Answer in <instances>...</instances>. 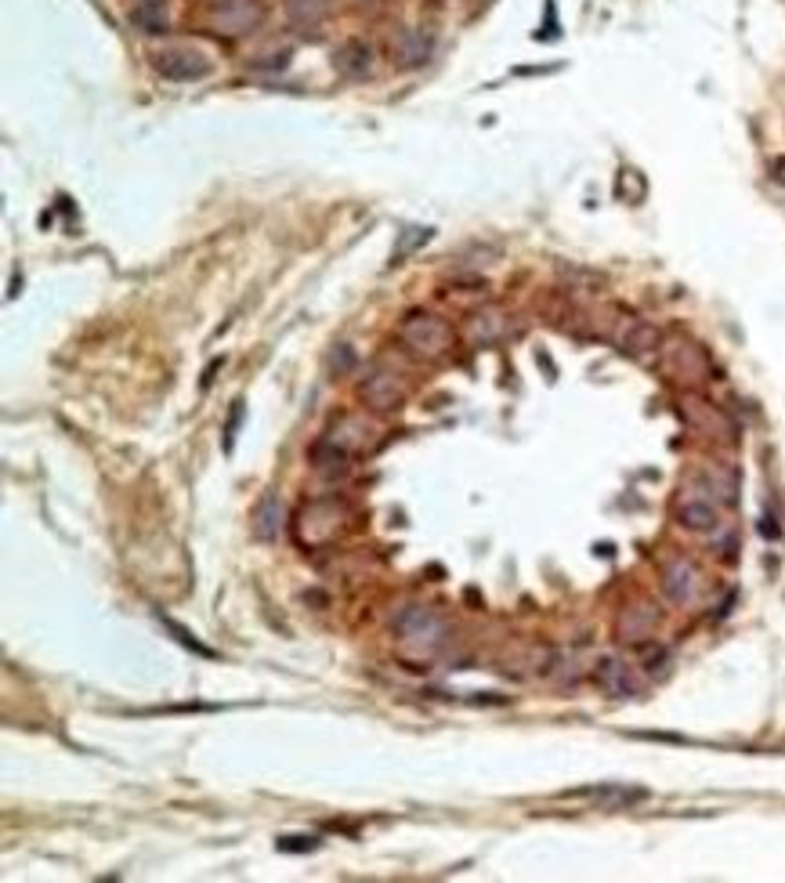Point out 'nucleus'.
I'll list each match as a JSON object with an SVG mask.
<instances>
[{"label": "nucleus", "mask_w": 785, "mask_h": 883, "mask_svg": "<svg viewBox=\"0 0 785 883\" xmlns=\"http://www.w3.org/2000/svg\"><path fill=\"white\" fill-rule=\"evenodd\" d=\"M395 634L402 652H413L417 659H431L445 645V623L431 608H406L395 616Z\"/></svg>", "instance_id": "f257e3e1"}, {"label": "nucleus", "mask_w": 785, "mask_h": 883, "mask_svg": "<svg viewBox=\"0 0 785 883\" xmlns=\"http://www.w3.org/2000/svg\"><path fill=\"white\" fill-rule=\"evenodd\" d=\"M265 22V4L261 0H210L207 26L225 40H239L254 33Z\"/></svg>", "instance_id": "f03ea898"}, {"label": "nucleus", "mask_w": 785, "mask_h": 883, "mask_svg": "<svg viewBox=\"0 0 785 883\" xmlns=\"http://www.w3.org/2000/svg\"><path fill=\"white\" fill-rule=\"evenodd\" d=\"M398 341L406 344L413 355H424V359H442L453 344V333L449 326L431 312H413L406 323L398 326Z\"/></svg>", "instance_id": "7ed1b4c3"}, {"label": "nucleus", "mask_w": 785, "mask_h": 883, "mask_svg": "<svg viewBox=\"0 0 785 883\" xmlns=\"http://www.w3.org/2000/svg\"><path fill=\"white\" fill-rule=\"evenodd\" d=\"M156 73L163 80H174V84H196V80H207L214 73L207 55H199V51L189 48H171V51H160L156 55Z\"/></svg>", "instance_id": "20e7f679"}, {"label": "nucleus", "mask_w": 785, "mask_h": 883, "mask_svg": "<svg viewBox=\"0 0 785 883\" xmlns=\"http://www.w3.org/2000/svg\"><path fill=\"white\" fill-rule=\"evenodd\" d=\"M663 594L673 605H691L702 594V572L688 558H673L663 569Z\"/></svg>", "instance_id": "39448f33"}, {"label": "nucleus", "mask_w": 785, "mask_h": 883, "mask_svg": "<svg viewBox=\"0 0 785 883\" xmlns=\"http://www.w3.org/2000/svg\"><path fill=\"white\" fill-rule=\"evenodd\" d=\"M594 681H597V688H601L605 695H612V699H634V695H641V681L634 677V670L615 656L597 659Z\"/></svg>", "instance_id": "423d86ee"}, {"label": "nucleus", "mask_w": 785, "mask_h": 883, "mask_svg": "<svg viewBox=\"0 0 785 883\" xmlns=\"http://www.w3.org/2000/svg\"><path fill=\"white\" fill-rule=\"evenodd\" d=\"M666 370L673 373L677 380H706V373H710V359H706V352H702L699 344H691V341H670L666 344Z\"/></svg>", "instance_id": "0eeeda50"}, {"label": "nucleus", "mask_w": 785, "mask_h": 883, "mask_svg": "<svg viewBox=\"0 0 785 883\" xmlns=\"http://www.w3.org/2000/svg\"><path fill=\"white\" fill-rule=\"evenodd\" d=\"M362 399H366L373 409H395L398 402L406 399V384H402V377H395V373L380 370V373H373V377H366V384H362Z\"/></svg>", "instance_id": "6e6552de"}, {"label": "nucleus", "mask_w": 785, "mask_h": 883, "mask_svg": "<svg viewBox=\"0 0 785 883\" xmlns=\"http://www.w3.org/2000/svg\"><path fill=\"white\" fill-rule=\"evenodd\" d=\"M333 69L348 80H366L373 73V51L362 40H344L341 48L333 51Z\"/></svg>", "instance_id": "1a4fd4ad"}, {"label": "nucleus", "mask_w": 785, "mask_h": 883, "mask_svg": "<svg viewBox=\"0 0 785 883\" xmlns=\"http://www.w3.org/2000/svg\"><path fill=\"white\" fill-rule=\"evenodd\" d=\"M341 522H344V504H337V511H333L330 518H319V507H315V500H312V504H304L297 529H301V540L304 543H312L315 540V529L322 525V543H330L333 536H337V529H341Z\"/></svg>", "instance_id": "9d476101"}, {"label": "nucleus", "mask_w": 785, "mask_h": 883, "mask_svg": "<svg viewBox=\"0 0 785 883\" xmlns=\"http://www.w3.org/2000/svg\"><path fill=\"white\" fill-rule=\"evenodd\" d=\"M131 22L142 29V33H149V37L167 33V29H171V19H167V0H134Z\"/></svg>", "instance_id": "9b49d317"}, {"label": "nucleus", "mask_w": 785, "mask_h": 883, "mask_svg": "<svg viewBox=\"0 0 785 883\" xmlns=\"http://www.w3.org/2000/svg\"><path fill=\"white\" fill-rule=\"evenodd\" d=\"M677 522L691 532H710L717 525V507L710 500H702V496H688L677 504Z\"/></svg>", "instance_id": "f8f14e48"}, {"label": "nucleus", "mask_w": 785, "mask_h": 883, "mask_svg": "<svg viewBox=\"0 0 785 883\" xmlns=\"http://www.w3.org/2000/svg\"><path fill=\"white\" fill-rule=\"evenodd\" d=\"M655 623H659V612L648 605H637V608H626L623 619H619V641H634L641 645L644 637L652 634Z\"/></svg>", "instance_id": "ddd939ff"}, {"label": "nucleus", "mask_w": 785, "mask_h": 883, "mask_svg": "<svg viewBox=\"0 0 785 883\" xmlns=\"http://www.w3.org/2000/svg\"><path fill=\"white\" fill-rule=\"evenodd\" d=\"M279 532H283V504H279L275 493H265L261 504L254 507V536L257 540H275Z\"/></svg>", "instance_id": "4468645a"}, {"label": "nucleus", "mask_w": 785, "mask_h": 883, "mask_svg": "<svg viewBox=\"0 0 785 883\" xmlns=\"http://www.w3.org/2000/svg\"><path fill=\"white\" fill-rule=\"evenodd\" d=\"M395 48H398V58H402L406 66H420V62H427L431 48H435V37L424 33V29H406V33H398Z\"/></svg>", "instance_id": "2eb2a0df"}, {"label": "nucleus", "mask_w": 785, "mask_h": 883, "mask_svg": "<svg viewBox=\"0 0 785 883\" xmlns=\"http://www.w3.org/2000/svg\"><path fill=\"white\" fill-rule=\"evenodd\" d=\"M688 417H691V424H695V428H702V431H710V435H724V438H731V420L724 417V413H717V409L710 406V402H699V399H688Z\"/></svg>", "instance_id": "dca6fc26"}, {"label": "nucleus", "mask_w": 785, "mask_h": 883, "mask_svg": "<svg viewBox=\"0 0 785 883\" xmlns=\"http://www.w3.org/2000/svg\"><path fill=\"white\" fill-rule=\"evenodd\" d=\"M503 330H507V323H503V312H496V308H485V312L471 315V323H467V337H471V344L500 341Z\"/></svg>", "instance_id": "f3484780"}, {"label": "nucleus", "mask_w": 785, "mask_h": 883, "mask_svg": "<svg viewBox=\"0 0 785 883\" xmlns=\"http://www.w3.org/2000/svg\"><path fill=\"white\" fill-rule=\"evenodd\" d=\"M286 4V15H290V22H297V26H319L326 15H330L333 8V0H283Z\"/></svg>", "instance_id": "a211bd4d"}, {"label": "nucleus", "mask_w": 785, "mask_h": 883, "mask_svg": "<svg viewBox=\"0 0 785 883\" xmlns=\"http://www.w3.org/2000/svg\"><path fill=\"white\" fill-rule=\"evenodd\" d=\"M427 239H431V228H406V232L398 236V247H395V254H391V261H395V265H402L413 250L424 247Z\"/></svg>", "instance_id": "6ab92c4d"}, {"label": "nucleus", "mask_w": 785, "mask_h": 883, "mask_svg": "<svg viewBox=\"0 0 785 883\" xmlns=\"http://www.w3.org/2000/svg\"><path fill=\"white\" fill-rule=\"evenodd\" d=\"M160 619H163V627H167V630H171V634H174V641H178V645H185V648H189V652H196V656H203V659H218V656H214V652H210L207 645H199L196 637H192L189 630L181 627V623H174L171 616H160Z\"/></svg>", "instance_id": "aec40b11"}, {"label": "nucleus", "mask_w": 785, "mask_h": 883, "mask_svg": "<svg viewBox=\"0 0 785 883\" xmlns=\"http://www.w3.org/2000/svg\"><path fill=\"white\" fill-rule=\"evenodd\" d=\"M275 847H279L283 855H304V851H315V847H319V836H279Z\"/></svg>", "instance_id": "412c9836"}, {"label": "nucleus", "mask_w": 785, "mask_h": 883, "mask_svg": "<svg viewBox=\"0 0 785 883\" xmlns=\"http://www.w3.org/2000/svg\"><path fill=\"white\" fill-rule=\"evenodd\" d=\"M243 406H246L243 399L232 402V413H228V424H225V453L236 449V431H239V424H243V413H246Z\"/></svg>", "instance_id": "4be33fe9"}, {"label": "nucleus", "mask_w": 785, "mask_h": 883, "mask_svg": "<svg viewBox=\"0 0 785 883\" xmlns=\"http://www.w3.org/2000/svg\"><path fill=\"white\" fill-rule=\"evenodd\" d=\"M561 29H558V8H554V0H547V19H543V29H536V40H558Z\"/></svg>", "instance_id": "5701e85b"}, {"label": "nucleus", "mask_w": 785, "mask_h": 883, "mask_svg": "<svg viewBox=\"0 0 785 883\" xmlns=\"http://www.w3.org/2000/svg\"><path fill=\"white\" fill-rule=\"evenodd\" d=\"M771 178H775L778 185H785V156H778V160H771Z\"/></svg>", "instance_id": "b1692460"}, {"label": "nucleus", "mask_w": 785, "mask_h": 883, "mask_svg": "<svg viewBox=\"0 0 785 883\" xmlns=\"http://www.w3.org/2000/svg\"><path fill=\"white\" fill-rule=\"evenodd\" d=\"M359 4H362V8H377L380 0H359Z\"/></svg>", "instance_id": "393cba45"}]
</instances>
